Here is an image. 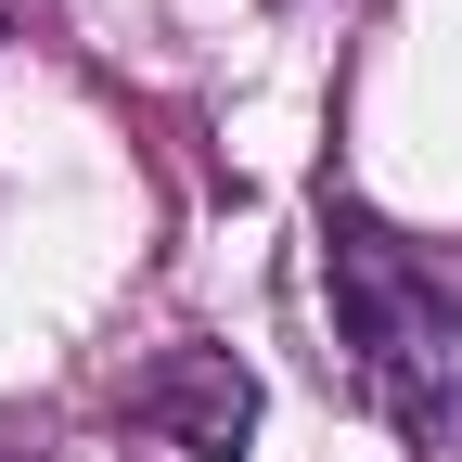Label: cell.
I'll use <instances>...</instances> for the list:
<instances>
[{
  "label": "cell",
  "mask_w": 462,
  "mask_h": 462,
  "mask_svg": "<svg viewBox=\"0 0 462 462\" xmlns=\"http://www.w3.org/2000/svg\"><path fill=\"white\" fill-rule=\"evenodd\" d=\"M321 282H334V334H346L360 398L398 437L462 449V270L411 257L385 218L334 206L321 218Z\"/></svg>",
  "instance_id": "cell-1"
},
{
  "label": "cell",
  "mask_w": 462,
  "mask_h": 462,
  "mask_svg": "<svg viewBox=\"0 0 462 462\" xmlns=\"http://www.w3.org/2000/svg\"><path fill=\"white\" fill-rule=\"evenodd\" d=\"M129 411L167 437V449H193V462H231L257 437V373L231 360V346H167V360L129 385Z\"/></svg>",
  "instance_id": "cell-2"
}]
</instances>
